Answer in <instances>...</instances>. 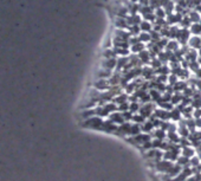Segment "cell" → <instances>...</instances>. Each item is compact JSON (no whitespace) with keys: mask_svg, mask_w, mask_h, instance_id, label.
<instances>
[{"mask_svg":"<svg viewBox=\"0 0 201 181\" xmlns=\"http://www.w3.org/2000/svg\"><path fill=\"white\" fill-rule=\"evenodd\" d=\"M103 122L104 121L101 119L100 116H92L90 119H87L82 123V126L85 128H97V129H102V126H103Z\"/></svg>","mask_w":201,"mask_h":181,"instance_id":"obj_1","label":"cell"},{"mask_svg":"<svg viewBox=\"0 0 201 181\" xmlns=\"http://www.w3.org/2000/svg\"><path fill=\"white\" fill-rule=\"evenodd\" d=\"M155 168L157 169V172H160V173H166L167 174L168 170L170 169V167L173 166V162L172 161H168V160H165L163 161L160 160V161H156L155 162Z\"/></svg>","mask_w":201,"mask_h":181,"instance_id":"obj_2","label":"cell"},{"mask_svg":"<svg viewBox=\"0 0 201 181\" xmlns=\"http://www.w3.org/2000/svg\"><path fill=\"white\" fill-rule=\"evenodd\" d=\"M117 65V59L116 58H105V59L102 62V67L104 69H108V70H111L115 69Z\"/></svg>","mask_w":201,"mask_h":181,"instance_id":"obj_3","label":"cell"},{"mask_svg":"<svg viewBox=\"0 0 201 181\" xmlns=\"http://www.w3.org/2000/svg\"><path fill=\"white\" fill-rule=\"evenodd\" d=\"M109 116H110L109 120L111 121V122H114V123H120V124H122L123 122H126V120H124V117H123L122 113H117V111H115V113H111Z\"/></svg>","mask_w":201,"mask_h":181,"instance_id":"obj_4","label":"cell"},{"mask_svg":"<svg viewBox=\"0 0 201 181\" xmlns=\"http://www.w3.org/2000/svg\"><path fill=\"white\" fill-rule=\"evenodd\" d=\"M114 24L117 28H126V27L129 26L127 18H123V17H116L114 20Z\"/></svg>","mask_w":201,"mask_h":181,"instance_id":"obj_5","label":"cell"},{"mask_svg":"<svg viewBox=\"0 0 201 181\" xmlns=\"http://www.w3.org/2000/svg\"><path fill=\"white\" fill-rule=\"evenodd\" d=\"M177 157H179V154H176V153L172 152V150H166V152L163 153V159H165V160L174 162V161L177 160Z\"/></svg>","mask_w":201,"mask_h":181,"instance_id":"obj_6","label":"cell"},{"mask_svg":"<svg viewBox=\"0 0 201 181\" xmlns=\"http://www.w3.org/2000/svg\"><path fill=\"white\" fill-rule=\"evenodd\" d=\"M189 45L193 49H200L201 46V38L199 36H194L192 38H189Z\"/></svg>","mask_w":201,"mask_h":181,"instance_id":"obj_7","label":"cell"},{"mask_svg":"<svg viewBox=\"0 0 201 181\" xmlns=\"http://www.w3.org/2000/svg\"><path fill=\"white\" fill-rule=\"evenodd\" d=\"M130 128H131V124H130L129 122H127V121H126V122H123L120 127H118V130H120L122 134L130 135Z\"/></svg>","mask_w":201,"mask_h":181,"instance_id":"obj_8","label":"cell"},{"mask_svg":"<svg viewBox=\"0 0 201 181\" xmlns=\"http://www.w3.org/2000/svg\"><path fill=\"white\" fill-rule=\"evenodd\" d=\"M140 27H141V31H142V32H150L152 28H153V25H152V23L148 21V20H142L140 24Z\"/></svg>","mask_w":201,"mask_h":181,"instance_id":"obj_9","label":"cell"},{"mask_svg":"<svg viewBox=\"0 0 201 181\" xmlns=\"http://www.w3.org/2000/svg\"><path fill=\"white\" fill-rule=\"evenodd\" d=\"M150 57H152V54L149 51L147 50H142L140 54H139V58H140L141 62H143V63H148L149 60H150Z\"/></svg>","mask_w":201,"mask_h":181,"instance_id":"obj_10","label":"cell"},{"mask_svg":"<svg viewBox=\"0 0 201 181\" xmlns=\"http://www.w3.org/2000/svg\"><path fill=\"white\" fill-rule=\"evenodd\" d=\"M181 153H182V155H185V156H187V157L190 159L192 156L195 155V150L193 148H190V146H187V147L181 148Z\"/></svg>","mask_w":201,"mask_h":181,"instance_id":"obj_11","label":"cell"},{"mask_svg":"<svg viewBox=\"0 0 201 181\" xmlns=\"http://www.w3.org/2000/svg\"><path fill=\"white\" fill-rule=\"evenodd\" d=\"M154 123H153V121H147V122H144V124L142 126V131L143 133H152L153 131V129H154Z\"/></svg>","mask_w":201,"mask_h":181,"instance_id":"obj_12","label":"cell"},{"mask_svg":"<svg viewBox=\"0 0 201 181\" xmlns=\"http://www.w3.org/2000/svg\"><path fill=\"white\" fill-rule=\"evenodd\" d=\"M128 63H129V60H128L127 57H121V58H118L117 59V65H116L117 67V71H121L122 69H124Z\"/></svg>","mask_w":201,"mask_h":181,"instance_id":"obj_13","label":"cell"},{"mask_svg":"<svg viewBox=\"0 0 201 181\" xmlns=\"http://www.w3.org/2000/svg\"><path fill=\"white\" fill-rule=\"evenodd\" d=\"M181 110L179 108H173L172 109V111H170V119L173 121H177L181 119Z\"/></svg>","mask_w":201,"mask_h":181,"instance_id":"obj_14","label":"cell"},{"mask_svg":"<svg viewBox=\"0 0 201 181\" xmlns=\"http://www.w3.org/2000/svg\"><path fill=\"white\" fill-rule=\"evenodd\" d=\"M190 33L195 34H201V23H193L190 25Z\"/></svg>","mask_w":201,"mask_h":181,"instance_id":"obj_15","label":"cell"},{"mask_svg":"<svg viewBox=\"0 0 201 181\" xmlns=\"http://www.w3.org/2000/svg\"><path fill=\"white\" fill-rule=\"evenodd\" d=\"M154 72L155 71L153 69H150V67H143V69H142V76H143L146 80H150V78L153 77Z\"/></svg>","mask_w":201,"mask_h":181,"instance_id":"obj_16","label":"cell"},{"mask_svg":"<svg viewBox=\"0 0 201 181\" xmlns=\"http://www.w3.org/2000/svg\"><path fill=\"white\" fill-rule=\"evenodd\" d=\"M142 131V126L140 123H134L131 124V128H130V135H139Z\"/></svg>","mask_w":201,"mask_h":181,"instance_id":"obj_17","label":"cell"},{"mask_svg":"<svg viewBox=\"0 0 201 181\" xmlns=\"http://www.w3.org/2000/svg\"><path fill=\"white\" fill-rule=\"evenodd\" d=\"M174 91H183L186 88H187V84H186V82H183V80H177L176 83H175L174 85Z\"/></svg>","mask_w":201,"mask_h":181,"instance_id":"obj_18","label":"cell"},{"mask_svg":"<svg viewBox=\"0 0 201 181\" xmlns=\"http://www.w3.org/2000/svg\"><path fill=\"white\" fill-rule=\"evenodd\" d=\"M144 49V44L142 43V41H139V43H136L134 45H131V52H134V54H140L141 51Z\"/></svg>","mask_w":201,"mask_h":181,"instance_id":"obj_19","label":"cell"},{"mask_svg":"<svg viewBox=\"0 0 201 181\" xmlns=\"http://www.w3.org/2000/svg\"><path fill=\"white\" fill-rule=\"evenodd\" d=\"M128 100V94H121L118 96H116L113 102L116 103V104H122V103H124V102H127Z\"/></svg>","mask_w":201,"mask_h":181,"instance_id":"obj_20","label":"cell"},{"mask_svg":"<svg viewBox=\"0 0 201 181\" xmlns=\"http://www.w3.org/2000/svg\"><path fill=\"white\" fill-rule=\"evenodd\" d=\"M167 50H172V51H176L179 49V41L177 40H169L167 44Z\"/></svg>","mask_w":201,"mask_h":181,"instance_id":"obj_21","label":"cell"},{"mask_svg":"<svg viewBox=\"0 0 201 181\" xmlns=\"http://www.w3.org/2000/svg\"><path fill=\"white\" fill-rule=\"evenodd\" d=\"M154 136L156 139H160V140H163L166 137V131L162 129V128H157L154 131Z\"/></svg>","mask_w":201,"mask_h":181,"instance_id":"obj_22","label":"cell"},{"mask_svg":"<svg viewBox=\"0 0 201 181\" xmlns=\"http://www.w3.org/2000/svg\"><path fill=\"white\" fill-rule=\"evenodd\" d=\"M139 38H140V41H150L152 40V36H150V33L149 32H141L140 34H139Z\"/></svg>","mask_w":201,"mask_h":181,"instance_id":"obj_23","label":"cell"},{"mask_svg":"<svg viewBox=\"0 0 201 181\" xmlns=\"http://www.w3.org/2000/svg\"><path fill=\"white\" fill-rule=\"evenodd\" d=\"M188 17H189V19L192 23H199L200 21V13H198V12H190V13L188 14Z\"/></svg>","mask_w":201,"mask_h":181,"instance_id":"obj_24","label":"cell"},{"mask_svg":"<svg viewBox=\"0 0 201 181\" xmlns=\"http://www.w3.org/2000/svg\"><path fill=\"white\" fill-rule=\"evenodd\" d=\"M129 32L131 33V36L133 34H140L142 31H141V27L140 25H131V26H129Z\"/></svg>","mask_w":201,"mask_h":181,"instance_id":"obj_25","label":"cell"},{"mask_svg":"<svg viewBox=\"0 0 201 181\" xmlns=\"http://www.w3.org/2000/svg\"><path fill=\"white\" fill-rule=\"evenodd\" d=\"M155 15H156V18H165L167 15V13H166L163 7H157L156 11H155Z\"/></svg>","mask_w":201,"mask_h":181,"instance_id":"obj_26","label":"cell"},{"mask_svg":"<svg viewBox=\"0 0 201 181\" xmlns=\"http://www.w3.org/2000/svg\"><path fill=\"white\" fill-rule=\"evenodd\" d=\"M133 122H135V123H144L146 122V117L144 116H142L141 114H137V115H134L133 116Z\"/></svg>","mask_w":201,"mask_h":181,"instance_id":"obj_27","label":"cell"},{"mask_svg":"<svg viewBox=\"0 0 201 181\" xmlns=\"http://www.w3.org/2000/svg\"><path fill=\"white\" fill-rule=\"evenodd\" d=\"M200 157L198 155H194L190 157V167H196V166H200Z\"/></svg>","mask_w":201,"mask_h":181,"instance_id":"obj_28","label":"cell"},{"mask_svg":"<svg viewBox=\"0 0 201 181\" xmlns=\"http://www.w3.org/2000/svg\"><path fill=\"white\" fill-rule=\"evenodd\" d=\"M103 56H104L105 58H115L116 51H115V50H111V49H107V50L103 52Z\"/></svg>","mask_w":201,"mask_h":181,"instance_id":"obj_29","label":"cell"},{"mask_svg":"<svg viewBox=\"0 0 201 181\" xmlns=\"http://www.w3.org/2000/svg\"><path fill=\"white\" fill-rule=\"evenodd\" d=\"M140 104L137 103V102H131L130 104H129V110L131 111V113H137L139 110H140Z\"/></svg>","mask_w":201,"mask_h":181,"instance_id":"obj_30","label":"cell"},{"mask_svg":"<svg viewBox=\"0 0 201 181\" xmlns=\"http://www.w3.org/2000/svg\"><path fill=\"white\" fill-rule=\"evenodd\" d=\"M177 78H179V77H177V76H176L175 74L169 75V76H168V82H169V84H170V85H174L175 83L179 80Z\"/></svg>","mask_w":201,"mask_h":181,"instance_id":"obj_31","label":"cell"},{"mask_svg":"<svg viewBox=\"0 0 201 181\" xmlns=\"http://www.w3.org/2000/svg\"><path fill=\"white\" fill-rule=\"evenodd\" d=\"M150 64H152V67H154V69H156V70H157V69L162 65V62H161L160 59H153L152 62H150Z\"/></svg>","mask_w":201,"mask_h":181,"instance_id":"obj_32","label":"cell"},{"mask_svg":"<svg viewBox=\"0 0 201 181\" xmlns=\"http://www.w3.org/2000/svg\"><path fill=\"white\" fill-rule=\"evenodd\" d=\"M118 110H120L121 113H123V111H127V110H129V104H128L127 102L122 103V104H120V107H118Z\"/></svg>","mask_w":201,"mask_h":181,"instance_id":"obj_33","label":"cell"},{"mask_svg":"<svg viewBox=\"0 0 201 181\" xmlns=\"http://www.w3.org/2000/svg\"><path fill=\"white\" fill-rule=\"evenodd\" d=\"M139 4L140 5H149V0H139Z\"/></svg>","mask_w":201,"mask_h":181,"instance_id":"obj_34","label":"cell"},{"mask_svg":"<svg viewBox=\"0 0 201 181\" xmlns=\"http://www.w3.org/2000/svg\"><path fill=\"white\" fill-rule=\"evenodd\" d=\"M196 152H198V156L200 157V160H201V146H199V147L196 148Z\"/></svg>","mask_w":201,"mask_h":181,"instance_id":"obj_35","label":"cell"},{"mask_svg":"<svg viewBox=\"0 0 201 181\" xmlns=\"http://www.w3.org/2000/svg\"><path fill=\"white\" fill-rule=\"evenodd\" d=\"M196 7H198V11L201 13V5H199V6H196Z\"/></svg>","mask_w":201,"mask_h":181,"instance_id":"obj_36","label":"cell"}]
</instances>
